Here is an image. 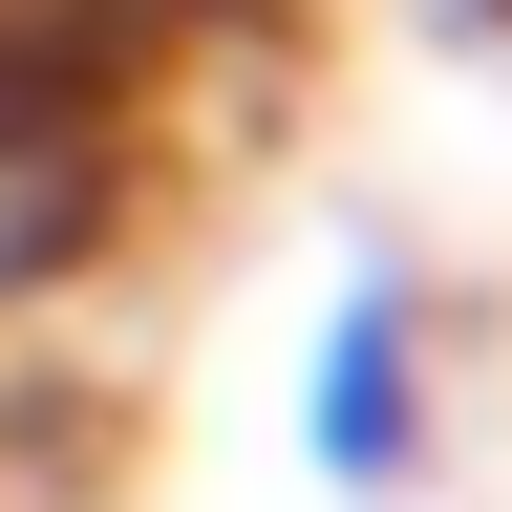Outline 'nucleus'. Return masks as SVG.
I'll return each mask as SVG.
<instances>
[{"label": "nucleus", "instance_id": "1", "mask_svg": "<svg viewBox=\"0 0 512 512\" xmlns=\"http://www.w3.org/2000/svg\"><path fill=\"white\" fill-rule=\"evenodd\" d=\"M299 470L342 512H427L448 491V342H427V278L406 256H342L299 320Z\"/></svg>", "mask_w": 512, "mask_h": 512}]
</instances>
